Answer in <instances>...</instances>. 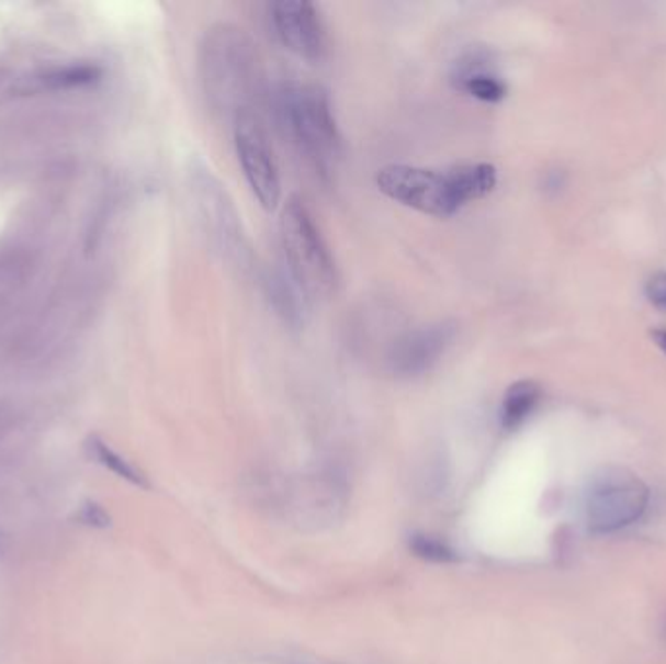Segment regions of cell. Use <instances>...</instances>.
I'll return each instance as SVG.
<instances>
[{
  "instance_id": "cell-10",
  "label": "cell",
  "mask_w": 666,
  "mask_h": 664,
  "mask_svg": "<svg viewBox=\"0 0 666 664\" xmlns=\"http://www.w3.org/2000/svg\"><path fill=\"white\" fill-rule=\"evenodd\" d=\"M293 510L303 525L321 527L339 517L346 505V485L336 477H320L314 482L298 483L293 489Z\"/></svg>"
},
{
  "instance_id": "cell-16",
  "label": "cell",
  "mask_w": 666,
  "mask_h": 664,
  "mask_svg": "<svg viewBox=\"0 0 666 664\" xmlns=\"http://www.w3.org/2000/svg\"><path fill=\"white\" fill-rule=\"evenodd\" d=\"M77 522L90 528H108L112 525V518L105 513L102 505H98L94 500H87L77 513Z\"/></svg>"
},
{
  "instance_id": "cell-3",
  "label": "cell",
  "mask_w": 666,
  "mask_h": 664,
  "mask_svg": "<svg viewBox=\"0 0 666 664\" xmlns=\"http://www.w3.org/2000/svg\"><path fill=\"white\" fill-rule=\"evenodd\" d=\"M273 110L286 140L316 173L329 178L336 172L343 145L328 90L298 80L281 82L273 92Z\"/></svg>"
},
{
  "instance_id": "cell-5",
  "label": "cell",
  "mask_w": 666,
  "mask_h": 664,
  "mask_svg": "<svg viewBox=\"0 0 666 664\" xmlns=\"http://www.w3.org/2000/svg\"><path fill=\"white\" fill-rule=\"evenodd\" d=\"M650 503V489L632 470L605 466L585 489V518L592 532L608 534L637 522Z\"/></svg>"
},
{
  "instance_id": "cell-12",
  "label": "cell",
  "mask_w": 666,
  "mask_h": 664,
  "mask_svg": "<svg viewBox=\"0 0 666 664\" xmlns=\"http://www.w3.org/2000/svg\"><path fill=\"white\" fill-rule=\"evenodd\" d=\"M266 285H268L271 306L275 308L283 322L293 328H301L304 324V306L308 299L293 281V277L289 275V271H281V269L269 271Z\"/></svg>"
},
{
  "instance_id": "cell-7",
  "label": "cell",
  "mask_w": 666,
  "mask_h": 664,
  "mask_svg": "<svg viewBox=\"0 0 666 664\" xmlns=\"http://www.w3.org/2000/svg\"><path fill=\"white\" fill-rule=\"evenodd\" d=\"M234 147L251 193L268 211L281 201V178L268 135L256 112L240 113L233 121Z\"/></svg>"
},
{
  "instance_id": "cell-1",
  "label": "cell",
  "mask_w": 666,
  "mask_h": 664,
  "mask_svg": "<svg viewBox=\"0 0 666 664\" xmlns=\"http://www.w3.org/2000/svg\"><path fill=\"white\" fill-rule=\"evenodd\" d=\"M376 185L394 199L424 215L449 218L467 203L489 195L497 185V168L487 162L452 166L444 170L424 166L390 165L376 173Z\"/></svg>"
},
{
  "instance_id": "cell-9",
  "label": "cell",
  "mask_w": 666,
  "mask_h": 664,
  "mask_svg": "<svg viewBox=\"0 0 666 664\" xmlns=\"http://www.w3.org/2000/svg\"><path fill=\"white\" fill-rule=\"evenodd\" d=\"M271 22L281 44L301 59L320 60L326 53V30L320 12L306 0H279L271 4Z\"/></svg>"
},
{
  "instance_id": "cell-11",
  "label": "cell",
  "mask_w": 666,
  "mask_h": 664,
  "mask_svg": "<svg viewBox=\"0 0 666 664\" xmlns=\"http://www.w3.org/2000/svg\"><path fill=\"white\" fill-rule=\"evenodd\" d=\"M489 55L482 49L464 53L452 67L450 82L452 87L466 92L485 104H497L507 95V85L492 69Z\"/></svg>"
},
{
  "instance_id": "cell-20",
  "label": "cell",
  "mask_w": 666,
  "mask_h": 664,
  "mask_svg": "<svg viewBox=\"0 0 666 664\" xmlns=\"http://www.w3.org/2000/svg\"><path fill=\"white\" fill-rule=\"evenodd\" d=\"M665 633H666V628H665Z\"/></svg>"
},
{
  "instance_id": "cell-6",
  "label": "cell",
  "mask_w": 666,
  "mask_h": 664,
  "mask_svg": "<svg viewBox=\"0 0 666 664\" xmlns=\"http://www.w3.org/2000/svg\"><path fill=\"white\" fill-rule=\"evenodd\" d=\"M193 195L197 201L201 226L207 234L208 241L223 254V258L244 268L250 256L248 240L242 230V221L223 183L205 168L195 170Z\"/></svg>"
},
{
  "instance_id": "cell-18",
  "label": "cell",
  "mask_w": 666,
  "mask_h": 664,
  "mask_svg": "<svg viewBox=\"0 0 666 664\" xmlns=\"http://www.w3.org/2000/svg\"><path fill=\"white\" fill-rule=\"evenodd\" d=\"M653 339L657 341V346L666 353V329H655L653 331Z\"/></svg>"
},
{
  "instance_id": "cell-8",
  "label": "cell",
  "mask_w": 666,
  "mask_h": 664,
  "mask_svg": "<svg viewBox=\"0 0 666 664\" xmlns=\"http://www.w3.org/2000/svg\"><path fill=\"white\" fill-rule=\"evenodd\" d=\"M456 326L450 322L409 329L390 349V369L402 379L421 376L441 361L452 346Z\"/></svg>"
},
{
  "instance_id": "cell-14",
  "label": "cell",
  "mask_w": 666,
  "mask_h": 664,
  "mask_svg": "<svg viewBox=\"0 0 666 664\" xmlns=\"http://www.w3.org/2000/svg\"><path fill=\"white\" fill-rule=\"evenodd\" d=\"M87 452L88 457L92 458L94 462L102 464L112 474L120 475L125 482L133 483L137 487H143V489L150 487L147 475L143 474L139 468L133 466L129 460H125L122 454H117L112 447H108L104 440L90 437L87 442Z\"/></svg>"
},
{
  "instance_id": "cell-17",
  "label": "cell",
  "mask_w": 666,
  "mask_h": 664,
  "mask_svg": "<svg viewBox=\"0 0 666 664\" xmlns=\"http://www.w3.org/2000/svg\"><path fill=\"white\" fill-rule=\"evenodd\" d=\"M647 296H650V301L661 308V311L666 312V271H658L655 275L651 277L650 281H647Z\"/></svg>"
},
{
  "instance_id": "cell-13",
  "label": "cell",
  "mask_w": 666,
  "mask_h": 664,
  "mask_svg": "<svg viewBox=\"0 0 666 664\" xmlns=\"http://www.w3.org/2000/svg\"><path fill=\"white\" fill-rule=\"evenodd\" d=\"M542 390L534 380H519L505 392L501 404V425L515 431L537 409Z\"/></svg>"
},
{
  "instance_id": "cell-15",
  "label": "cell",
  "mask_w": 666,
  "mask_h": 664,
  "mask_svg": "<svg viewBox=\"0 0 666 664\" xmlns=\"http://www.w3.org/2000/svg\"><path fill=\"white\" fill-rule=\"evenodd\" d=\"M407 543H409L411 553L417 555L419 560L431 561V563H439V565H449V563H456L460 560L456 550L439 536L417 532V534L409 536V542Z\"/></svg>"
},
{
  "instance_id": "cell-19",
  "label": "cell",
  "mask_w": 666,
  "mask_h": 664,
  "mask_svg": "<svg viewBox=\"0 0 666 664\" xmlns=\"http://www.w3.org/2000/svg\"><path fill=\"white\" fill-rule=\"evenodd\" d=\"M0 545H2V534H0Z\"/></svg>"
},
{
  "instance_id": "cell-4",
  "label": "cell",
  "mask_w": 666,
  "mask_h": 664,
  "mask_svg": "<svg viewBox=\"0 0 666 664\" xmlns=\"http://www.w3.org/2000/svg\"><path fill=\"white\" fill-rule=\"evenodd\" d=\"M286 271L304 296L328 299L338 289V268L303 199L291 198L281 213Z\"/></svg>"
},
{
  "instance_id": "cell-2",
  "label": "cell",
  "mask_w": 666,
  "mask_h": 664,
  "mask_svg": "<svg viewBox=\"0 0 666 664\" xmlns=\"http://www.w3.org/2000/svg\"><path fill=\"white\" fill-rule=\"evenodd\" d=\"M201 80L208 104L236 120L253 112L260 95L261 65L256 45L240 27L218 24L201 44Z\"/></svg>"
}]
</instances>
